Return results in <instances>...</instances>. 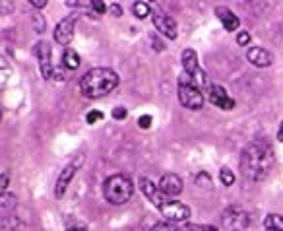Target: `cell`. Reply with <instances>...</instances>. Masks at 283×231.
Segmentation results:
<instances>
[{"instance_id": "cell-22", "label": "cell", "mask_w": 283, "mask_h": 231, "mask_svg": "<svg viewBox=\"0 0 283 231\" xmlns=\"http://www.w3.org/2000/svg\"><path fill=\"white\" fill-rule=\"evenodd\" d=\"M219 177H221V183H223L225 187H231V185L235 183V175H233V171L227 169V167H223V169L219 171Z\"/></svg>"}, {"instance_id": "cell-27", "label": "cell", "mask_w": 283, "mask_h": 231, "mask_svg": "<svg viewBox=\"0 0 283 231\" xmlns=\"http://www.w3.org/2000/svg\"><path fill=\"white\" fill-rule=\"evenodd\" d=\"M113 119H115V121L126 119V109H124V107H115V109H113Z\"/></svg>"}, {"instance_id": "cell-7", "label": "cell", "mask_w": 283, "mask_h": 231, "mask_svg": "<svg viewBox=\"0 0 283 231\" xmlns=\"http://www.w3.org/2000/svg\"><path fill=\"white\" fill-rule=\"evenodd\" d=\"M153 27L167 39H177V21L165 12H153Z\"/></svg>"}, {"instance_id": "cell-5", "label": "cell", "mask_w": 283, "mask_h": 231, "mask_svg": "<svg viewBox=\"0 0 283 231\" xmlns=\"http://www.w3.org/2000/svg\"><path fill=\"white\" fill-rule=\"evenodd\" d=\"M221 226L227 231H243L248 228V214L243 208L231 206L221 216Z\"/></svg>"}, {"instance_id": "cell-26", "label": "cell", "mask_w": 283, "mask_h": 231, "mask_svg": "<svg viewBox=\"0 0 283 231\" xmlns=\"http://www.w3.org/2000/svg\"><path fill=\"white\" fill-rule=\"evenodd\" d=\"M149 231H182L180 228H175L173 224H167V222H163V224H155L153 226V230Z\"/></svg>"}, {"instance_id": "cell-14", "label": "cell", "mask_w": 283, "mask_h": 231, "mask_svg": "<svg viewBox=\"0 0 283 231\" xmlns=\"http://www.w3.org/2000/svg\"><path fill=\"white\" fill-rule=\"evenodd\" d=\"M74 175H76V165H66V167L62 169L60 177L56 181V187H54V195H56V198H62V196H64V193H66L68 185L72 183Z\"/></svg>"}, {"instance_id": "cell-11", "label": "cell", "mask_w": 283, "mask_h": 231, "mask_svg": "<svg viewBox=\"0 0 283 231\" xmlns=\"http://www.w3.org/2000/svg\"><path fill=\"white\" fill-rule=\"evenodd\" d=\"M159 191L165 196H178L182 193V179L175 173H167L159 179Z\"/></svg>"}, {"instance_id": "cell-9", "label": "cell", "mask_w": 283, "mask_h": 231, "mask_svg": "<svg viewBox=\"0 0 283 231\" xmlns=\"http://www.w3.org/2000/svg\"><path fill=\"white\" fill-rule=\"evenodd\" d=\"M37 53V58H39V68H41V74H43V78H47V80H51L53 78V64H51V45L49 43H39L35 49Z\"/></svg>"}, {"instance_id": "cell-28", "label": "cell", "mask_w": 283, "mask_h": 231, "mask_svg": "<svg viewBox=\"0 0 283 231\" xmlns=\"http://www.w3.org/2000/svg\"><path fill=\"white\" fill-rule=\"evenodd\" d=\"M91 8H93L97 14H105L107 4L105 2H101V0H93V2H91Z\"/></svg>"}, {"instance_id": "cell-8", "label": "cell", "mask_w": 283, "mask_h": 231, "mask_svg": "<svg viewBox=\"0 0 283 231\" xmlns=\"http://www.w3.org/2000/svg\"><path fill=\"white\" fill-rule=\"evenodd\" d=\"M74 31H76V19L74 18H64L58 21L56 29H54V41L58 45H70L74 39Z\"/></svg>"}, {"instance_id": "cell-29", "label": "cell", "mask_w": 283, "mask_h": 231, "mask_svg": "<svg viewBox=\"0 0 283 231\" xmlns=\"http://www.w3.org/2000/svg\"><path fill=\"white\" fill-rule=\"evenodd\" d=\"M248 41H250V35H248L247 31H241V33L237 35V43H239L241 47H247Z\"/></svg>"}, {"instance_id": "cell-25", "label": "cell", "mask_w": 283, "mask_h": 231, "mask_svg": "<svg viewBox=\"0 0 283 231\" xmlns=\"http://www.w3.org/2000/svg\"><path fill=\"white\" fill-rule=\"evenodd\" d=\"M8 204L14 208V206H16V198L12 195H2V212L4 214L8 212Z\"/></svg>"}, {"instance_id": "cell-31", "label": "cell", "mask_w": 283, "mask_h": 231, "mask_svg": "<svg viewBox=\"0 0 283 231\" xmlns=\"http://www.w3.org/2000/svg\"><path fill=\"white\" fill-rule=\"evenodd\" d=\"M138 125H140L142 128H149V126H151V117H149V115H143V117H140Z\"/></svg>"}, {"instance_id": "cell-15", "label": "cell", "mask_w": 283, "mask_h": 231, "mask_svg": "<svg viewBox=\"0 0 283 231\" xmlns=\"http://www.w3.org/2000/svg\"><path fill=\"white\" fill-rule=\"evenodd\" d=\"M217 18H219V21L223 23V27L227 29V31H235L239 25H241V21H239V18L231 12L229 8H217Z\"/></svg>"}, {"instance_id": "cell-23", "label": "cell", "mask_w": 283, "mask_h": 231, "mask_svg": "<svg viewBox=\"0 0 283 231\" xmlns=\"http://www.w3.org/2000/svg\"><path fill=\"white\" fill-rule=\"evenodd\" d=\"M182 231H217L213 226H204V224H188L184 226Z\"/></svg>"}, {"instance_id": "cell-17", "label": "cell", "mask_w": 283, "mask_h": 231, "mask_svg": "<svg viewBox=\"0 0 283 231\" xmlns=\"http://www.w3.org/2000/svg\"><path fill=\"white\" fill-rule=\"evenodd\" d=\"M62 60H64V66H66L68 70H76V68L80 66V54L76 53L74 49H66Z\"/></svg>"}, {"instance_id": "cell-33", "label": "cell", "mask_w": 283, "mask_h": 231, "mask_svg": "<svg viewBox=\"0 0 283 231\" xmlns=\"http://www.w3.org/2000/svg\"><path fill=\"white\" fill-rule=\"evenodd\" d=\"M0 189H2V193L6 195V189H8V175H6V173H2V185H0Z\"/></svg>"}, {"instance_id": "cell-3", "label": "cell", "mask_w": 283, "mask_h": 231, "mask_svg": "<svg viewBox=\"0 0 283 231\" xmlns=\"http://www.w3.org/2000/svg\"><path fill=\"white\" fill-rule=\"evenodd\" d=\"M103 195L111 204H126L134 195V183L126 175H111L103 183Z\"/></svg>"}, {"instance_id": "cell-6", "label": "cell", "mask_w": 283, "mask_h": 231, "mask_svg": "<svg viewBox=\"0 0 283 231\" xmlns=\"http://www.w3.org/2000/svg\"><path fill=\"white\" fill-rule=\"evenodd\" d=\"M159 212L167 222H186L190 218V208L177 200H167L159 208Z\"/></svg>"}, {"instance_id": "cell-37", "label": "cell", "mask_w": 283, "mask_h": 231, "mask_svg": "<svg viewBox=\"0 0 283 231\" xmlns=\"http://www.w3.org/2000/svg\"><path fill=\"white\" fill-rule=\"evenodd\" d=\"M264 231H276V230H264Z\"/></svg>"}, {"instance_id": "cell-36", "label": "cell", "mask_w": 283, "mask_h": 231, "mask_svg": "<svg viewBox=\"0 0 283 231\" xmlns=\"http://www.w3.org/2000/svg\"><path fill=\"white\" fill-rule=\"evenodd\" d=\"M70 231H88V230H84V228H74V230H70Z\"/></svg>"}, {"instance_id": "cell-18", "label": "cell", "mask_w": 283, "mask_h": 231, "mask_svg": "<svg viewBox=\"0 0 283 231\" xmlns=\"http://www.w3.org/2000/svg\"><path fill=\"white\" fill-rule=\"evenodd\" d=\"M264 230L283 231V218H282V216H278V214H270V216H266Z\"/></svg>"}, {"instance_id": "cell-16", "label": "cell", "mask_w": 283, "mask_h": 231, "mask_svg": "<svg viewBox=\"0 0 283 231\" xmlns=\"http://www.w3.org/2000/svg\"><path fill=\"white\" fill-rule=\"evenodd\" d=\"M182 68H184V72H186L188 76H194L196 72L200 70V66H198V54H196V51L186 49V51L182 53Z\"/></svg>"}, {"instance_id": "cell-20", "label": "cell", "mask_w": 283, "mask_h": 231, "mask_svg": "<svg viewBox=\"0 0 283 231\" xmlns=\"http://www.w3.org/2000/svg\"><path fill=\"white\" fill-rule=\"evenodd\" d=\"M149 12H151V8H149L147 2H134V4H132V14H134L136 18H140V19L147 18Z\"/></svg>"}, {"instance_id": "cell-10", "label": "cell", "mask_w": 283, "mask_h": 231, "mask_svg": "<svg viewBox=\"0 0 283 231\" xmlns=\"http://www.w3.org/2000/svg\"><path fill=\"white\" fill-rule=\"evenodd\" d=\"M140 189H142V193L145 195V198H147L151 204H155L157 208H161V206L167 202V200H165V195L159 191V185L151 183L147 177L140 179Z\"/></svg>"}, {"instance_id": "cell-35", "label": "cell", "mask_w": 283, "mask_h": 231, "mask_svg": "<svg viewBox=\"0 0 283 231\" xmlns=\"http://www.w3.org/2000/svg\"><path fill=\"white\" fill-rule=\"evenodd\" d=\"M278 140L283 142V123H282V126H280V132H278Z\"/></svg>"}, {"instance_id": "cell-30", "label": "cell", "mask_w": 283, "mask_h": 231, "mask_svg": "<svg viewBox=\"0 0 283 231\" xmlns=\"http://www.w3.org/2000/svg\"><path fill=\"white\" fill-rule=\"evenodd\" d=\"M33 19H35L37 31H41V33H43V31H45V19L41 18V16H39V14H35V16H33Z\"/></svg>"}, {"instance_id": "cell-13", "label": "cell", "mask_w": 283, "mask_h": 231, "mask_svg": "<svg viewBox=\"0 0 283 231\" xmlns=\"http://www.w3.org/2000/svg\"><path fill=\"white\" fill-rule=\"evenodd\" d=\"M247 58H248V62H250V64H254V66H258V68H266V66H270V64H272V60H274L272 53H268V51L262 49V47H252V49H248Z\"/></svg>"}, {"instance_id": "cell-21", "label": "cell", "mask_w": 283, "mask_h": 231, "mask_svg": "<svg viewBox=\"0 0 283 231\" xmlns=\"http://www.w3.org/2000/svg\"><path fill=\"white\" fill-rule=\"evenodd\" d=\"M194 181L200 189H206V191H210V189H212V177H210L208 173H204V171H202V173H198Z\"/></svg>"}, {"instance_id": "cell-4", "label": "cell", "mask_w": 283, "mask_h": 231, "mask_svg": "<svg viewBox=\"0 0 283 231\" xmlns=\"http://www.w3.org/2000/svg\"><path fill=\"white\" fill-rule=\"evenodd\" d=\"M178 101H180V105L190 109V111H198L204 107V95L196 86H192L190 78L178 80Z\"/></svg>"}, {"instance_id": "cell-19", "label": "cell", "mask_w": 283, "mask_h": 231, "mask_svg": "<svg viewBox=\"0 0 283 231\" xmlns=\"http://www.w3.org/2000/svg\"><path fill=\"white\" fill-rule=\"evenodd\" d=\"M21 230H23V224L19 222L16 216L10 214V220H8V216L2 218V231H21Z\"/></svg>"}, {"instance_id": "cell-1", "label": "cell", "mask_w": 283, "mask_h": 231, "mask_svg": "<svg viewBox=\"0 0 283 231\" xmlns=\"http://www.w3.org/2000/svg\"><path fill=\"white\" fill-rule=\"evenodd\" d=\"M276 163V156L270 142L266 140H256L248 144L241 156V171L248 181H262L268 177Z\"/></svg>"}, {"instance_id": "cell-32", "label": "cell", "mask_w": 283, "mask_h": 231, "mask_svg": "<svg viewBox=\"0 0 283 231\" xmlns=\"http://www.w3.org/2000/svg\"><path fill=\"white\" fill-rule=\"evenodd\" d=\"M31 6L37 8V10H41V8H45V6H47V0H31Z\"/></svg>"}, {"instance_id": "cell-12", "label": "cell", "mask_w": 283, "mask_h": 231, "mask_svg": "<svg viewBox=\"0 0 283 231\" xmlns=\"http://www.w3.org/2000/svg\"><path fill=\"white\" fill-rule=\"evenodd\" d=\"M210 99H212L213 105H217L223 111H231L235 107V101L227 95V91L221 86H210Z\"/></svg>"}, {"instance_id": "cell-34", "label": "cell", "mask_w": 283, "mask_h": 231, "mask_svg": "<svg viewBox=\"0 0 283 231\" xmlns=\"http://www.w3.org/2000/svg\"><path fill=\"white\" fill-rule=\"evenodd\" d=\"M111 10H113V14H115V16H121V14H123V8H121L119 4H113V6H111Z\"/></svg>"}, {"instance_id": "cell-24", "label": "cell", "mask_w": 283, "mask_h": 231, "mask_svg": "<svg viewBox=\"0 0 283 231\" xmlns=\"http://www.w3.org/2000/svg\"><path fill=\"white\" fill-rule=\"evenodd\" d=\"M86 121H88V125H95L97 121H103V113H101V111H97V109H93V111H89L88 113Z\"/></svg>"}, {"instance_id": "cell-2", "label": "cell", "mask_w": 283, "mask_h": 231, "mask_svg": "<svg viewBox=\"0 0 283 231\" xmlns=\"http://www.w3.org/2000/svg\"><path fill=\"white\" fill-rule=\"evenodd\" d=\"M117 86H119V76L111 68H93L80 82L82 93L89 99L103 97L107 93H111Z\"/></svg>"}]
</instances>
